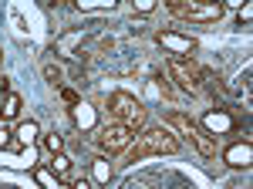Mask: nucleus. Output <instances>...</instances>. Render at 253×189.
I'll return each instance as SVG.
<instances>
[{"label": "nucleus", "mask_w": 253, "mask_h": 189, "mask_svg": "<svg viewBox=\"0 0 253 189\" xmlns=\"http://www.w3.org/2000/svg\"><path fill=\"white\" fill-rule=\"evenodd\" d=\"M34 176H38V183H41V186H44V189H71V186H64V183H61L58 176H51V172H47V169H38V172H34Z\"/></svg>", "instance_id": "10"}, {"label": "nucleus", "mask_w": 253, "mask_h": 189, "mask_svg": "<svg viewBox=\"0 0 253 189\" xmlns=\"http://www.w3.org/2000/svg\"><path fill=\"white\" fill-rule=\"evenodd\" d=\"M71 189H91V183H88V179H75V183H71Z\"/></svg>", "instance_id": "17"}, {"label": "nucleus", "mask_w": 253, "mask_h": 189, "mask_svg": "<svg viewBox=\"0 0 253 189\" xmlns=\"http://www.w3.org/2000/svg\"><path fill=\"white\" fill-rule=\"evenodd\" d=\"M98 149L101 152H108V155H118V152H125L128 149V142H132V132L125 129V125H105L101 132H98Z\"/></svg>", "instance_id": "6"}, {"label": "nucleus", "mask_w": 253, "mask_h": 189, "mask_svg": "<svg viewBox=\"0 0 253 189\" xmlns=\"http://www.w3.org/2000/svg\"><path fill=\"white\" fill-rule=\"evenodd\" d=\"M108 112L115 115L118 125H125L128 132H138L145 125V118H149V108H142V101H135L132 94H125V92H115L108 98Z\"/></svg>", "instance_id": "2"}, {"label": "nucleus", "mask_w": 253, "mask_h": 189, "mask_svg": "<svg viewBox=\"0 0 253 189\" xmlns=\"http://www.w3.org/2000/svg\"><path fill=\"white\" fill-rule=\"evenodd\" d=\"M253 159V149L250 142H243V145H233V149H226V162L233 166V169H247Z\"/></svg>", "instance_id": "8"}, {"label": "nucleus", "mask_w": 253, "mask_h": 189, "mask_svg": "<svg viewBox=\"0 0 253 189\" xmlns=\"http://www.w3.org/2000/svg\"><path fill=\"white\" fill-rule=\"evenodd\" d=\"M17 112H20V98L10 92V94H7V101H3V118H17Z\"/></svg>", "instance_id": "11"}, {"label": "nucleus", "mask_w": 253, "mask_h": 189, "mask_svg": "<svg viewBox=\"0 0 253 189\" xmlns=\"http://www.w3.org/2000/svg\"><path fill=\"white\" fill-rule=\"evenodd\" d=\"M169 78H172L175 85L182 88V92L189 94H199V88H203V75H199V68H196L193 61H182V57H169Z\"/></svg>", "instance_id": "4"}, {"label": "nucleus", "mask_w": 253, "mask_h": 189, "mask_svg": "<svg viewBox=\"0 0 253 189\" xmlns=\"http://www.w3.org/2000/svg\"><path fill=\"white\" fill-rule=\"evenodd\" d=\"M34 135H38V125H34V122H27V125H20V129H17V139L24 142V145H27Z\"/></svg>", "instance_id": "12"}, {"label": "nucleus", "mask_w": 253, "mask_h": 189, "mask_svg": "<svg viewBox=\"0 0 253 189\" xmlns=\"http://www.w3.org/2000/svg\"><path fill=\"white\" fill-rule=\"evenodd\" d=\"M172 155V152H179V139H175L169 129H145V132L138 135V142L128 149V155H132V162L135 159H145V155Z\"/></svg>", "instance_id": "1"}, {"label": "nucleus", "mask_w": 253, "mask_h": 189, "mask_svg": "<svg viewBox=\"0 0 253 189\" xmlns=\"http://www.w3.org/2000/svg\"><path fill=\"white\" fill-rule=\"evenodd\" d=\"M169 10H172L175 17L196 20V24H210V20L223 17V3H182V0H172Z\"/></svg>", "instance_id": "5"}, {"label": "nucleus", "mask_w": 253, "mask_h": 189, "mask_svg": "<svg viewBox=\"0 0 253 189\" xmlns=\"http://www.w3.org/2000/svg\"><path fill=\"white\" fill-rule=\"evenodd\" d=\"M206 125H210L213 132H230V129H233V118L223 115V112H213V115H206Z\"/></svg>", "instance_id": "9"}, {"label": "nucleus", "mask_w": 253, "mask_h": 189, "mask_svg": "<svg viewBox=\"0 0 253 189\" xmlns=\"http://www.w3.org/2000/svg\"><path fill=\"white\" fill-rule=\"evenodd\" d=\"M166 122H169L179 135H186V139L193 142V149L199 152L203 159H213V155H216V139L203 132L193 118H186V115H179V112H169V115H166Z\"/></svg>", "instance_id": "3"}, {"label": "nucleus", "mask_w": 253, "mask_h": 189, "mask_svg": "<svg viewBox=\"0 0 253 189\" xmlns=\"http://www.w3.org/2000/svg\"><path fill=\"white\" fill-rule=\"evenodd\" d=\"M44 75L51 78L54 85H58V81H61V71H58V68H54V64H47V68H44Z\"/></svg>", "instance_id": "14"}, {"label": "nucleus", "mask_w": 253, "mask_h": 189, "mask_svg": "<svg viewBox=\"0 0 253 189\" xmlns=\"http://www.w3.org/2000/svg\"><path fill=\"white\" fill-rule=\"evenodd\" d=\"M68 169H71V162H68L64 155H54V172H58V176H64Z\"/></svg>", "instance_id": "13"}, {"label": "nucleus", "mask_w": 253, "mask_h": 189, "mask_svg": "<svg viewBox=\"0 0 253 189\" xmlns=\"http://www.w3.org/2000/svg\"><path fill=\"white\" fill-rule=\"evenodd\" d=\"M47 149H51V152H61V139H58V135H47Z\"/></svg>", "instance_id": "15"}, {"label": "nucleus", "mask_w": 253, "mask_h": 189, "mask_svg": "<svg viewBox=\"0 0 253 189\" xmlns=\"http://www.w3.org/2000/svg\"><path fill=\"white\" fill-rule=\"evenodd\" d=\"M159 44H166L169 51H175V54H193V51H196V41L193 38H182V34H175V31H162V34H159Z\"/></svg>", "instance_id": "7"}, {"label": "nucleus", "mask_w": 253, "mask_h": 189, "mask_svg": "<svg viewBox=\"0 0 253 189\" xmlns=\"http://www.w3.org/2000/svg\"><path fill=\"white\" fill-rule=\"evenodd\" d=\"M95 172H98V179H108V162H98Z\"/></svg>", "instance_id": "16"}]
</instances>
